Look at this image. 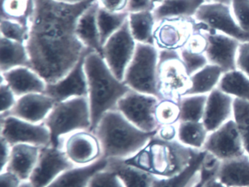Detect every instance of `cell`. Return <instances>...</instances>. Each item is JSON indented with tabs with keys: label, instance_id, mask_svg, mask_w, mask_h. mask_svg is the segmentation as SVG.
Segmentation results:
<instances>
[{
	"label": "cell",
	"instance_id": "16",
	"mask_svg": "<svg viewBox=\"0 0 249 187\" xmlns=\"http://www.w3.org/2000/svg\"><path fill=\"white\" fill-rule=\"evenodd\" d=\"M86 56L63 78L56 83L47 84L45 94L53 98L56 102L75 97H87L88 81L84 68Z\"/></svg>",
	"mask_w": 249,
	"mask_h": 187
},
{
	"label": "cell",
	"instance_id": "23",
	"mask_svg": "<svg viewBox=\"0 0 249 187\" xmlns=\"http://www.w3.org/2000/svg\"><path fill=\"white\" fill-rule=\"evenodd\" d=\"M207 154L205 150H198L183 170L169 178L156 177L151 187H195L202 178V167Z\"/></svg>",
	"mask_w": 249,
	"mask_h": 187
},
{
	"label": "cell",
	"instance_id": "19",
	"mask_svg": "<svg viewBox=\"0 0 249 187\" xmlns=\"http://www.w3.org/2000/svg\"><path fill=\"white\" fill-rule=\"evenodd\" d=\"M234 97L218 88L208 94L202 123L212 132L233 118Z\"/></svg>",
	"mask_w": 249,
	"mask_h": 187
},
{
	"label": "cell",
	"instance_id": "34",
	"mask_svg": "<svg viewBox=\"0 0 249 187\" xmlns=\"http://www.w3.org/2000/svg\"><path fill=\"white\" fill-rule=\"evenodd\" d=\"M208 95H185L179 101L180 121H202Z\"/></svg>",
	"mask_w": 249,
	"mask_h": 187
},
{
	"label": "cell",
	"instance_id": "36",
	"mask_svg": "<svg viewBox=\"0 0 249 187\" xmlns=\"http://www.w3.org/2000/svg\"><path fill=\"white\" fill-rule=\"evenodd\" d=\"M33 0H2L1 18L19 20L28 24Z\"/></svg>",
	"mask_w": 249,
	"mask_h": 187
},
{
	"label": "cell",
	"instance_id": "11",
	"mask_svg": "<svg viewBox=\"0 0 249 187\" xmlns=\"http://www.w3.org/2000/svg\"><path fill=\"white\" fill-rule=\"evenodd\" d=\"M1 116V137L11 146L19 143L39 147L50 146V131L44 123L34 124L13 115Z\"/></svg>",
	"mask_w": 249,
	"mask_h": 187
},
{
	"label": "cell",
	"instance_id": "22",
	"mask_svg": "<svg viewBox=\"0 0 249 187\" xmlns=\"http://www.w3.org/2000/svg\"><path fill=\"white\" fill-rule=\"evenodd\" d=\"M99 4L94 0L80 16L76 25V35L81 42L90 51L103 54V44L97 25Z\"/></svg>",
	"mask_w": 249,
	"mask_h": 187
},
{
	"label": "cell",
	"instance_id": "13",
	"mask_svg": "<svg viewBox=\"0 0 249 187\" xmlns=\"http://www.w3.org/2000/svg\"><path fill=\"white\" fill-rule=\"evenodd\" d=\"M197 21L205 23L211 30L235 38L240 42L249 41V34L237 24L231 7L222 3H205L195 16Z\"/></svg>",
	"mask_w": 249,
	"mask_h": 187
},
{
	"label": "cell",
	"instance_id": "26",
	"mask_svg": "<svg viewBox=\"0 0 249 187\" xmlns=\"http://www.w3.org/2000/svg\"><path fill=\"white\" fill-rule=\"evenodd\" d=\"M18 67H30V56L25 43L1 37L0 70L5 73Z\"/></svg>",
	"mask_w": 249,
	"mask_h": 187
},
{
	"label": "cell",
	"instance_id": "24",
	"mask_svg": "<svg viewBox=\"0 0 249 187\" xmlns=\"http://www.w3.org/2000/svg\"><path fill=\"white\" fill-rule=\"evenodd\" d=\"M108 159L102 156L94 163L75 166L62 172L48 187H87L90 180L97 172L106 169Z\"/></svg>",
	"mask_w": 249,
	"mask_h": 187
},
{
	"label": "cell",
	"instance_id": "9",
	"mask_svg": "<svg viewBox=\"0 0 249 187\" xmlns=\"http://www.w3.org/2000/svg\"><path fill=\"white\" fill-rule=\"evenodd\" d=\"M159 100L153 95L131 90L119 101L116 109L140 130L153 132L160 127L155 117Z\"/></svg>",
	"mask_w": 249,
	"mask_h": 187
},
{
	"label": "cell",
	"instance_id": "15",
	"mask_svg": "<svg viewBox=\"0 0 249 187\" xmlns=\"http://www.w3.org/2000/svg\"><path fill=\"white\" fill-rule=\"evenodd\" d=\"M74 167L59 148L52 145L41 147L38 161L29 181L34 187H48L62 172Z\"/></svg>",
	"mask_w": 249,
	"mask_h": 187
},
{
	"label": "cell",
	"instance_id": "55",
	"mask_svg": "<svg viewBox=\"0 0 249 187\" xmlns=\"http://www.w3.org/2000/svg\"><path fill=\"white\" fill-rule=\"evenodd\" d=\"M150 1H151V3H152L153 5H154V7H155L156 6H157L158 5V4H160V3H161V1H163V0H150Z\"/></svg>",
	"mask_w": 249,
	"mask_h": 187
},
{
	"label": "cell",
	"instance_id": "44",
	"mask_svg": "<svg viewBox=\"0 0 249 187\" xmlns=\"http://www.w3.org/2000/svg\"><path fill=\"white\" fill-rule=\"evenodd\" d=\"M219 164V161L217 160L215 158L208 153L206 159L204 162L203 167H202V178L195 187H202V185L206 180L211 177L215 176Z\"/></svg>",
	"mask_w": 249,
	"mask_h": 187
},
{
	"label": "cell",
	"instance_id": "8",
	"mask_svg": "<svg viewBox=\"0 0 249 187\" xmlns=\"http://www.w3.org/2000/svg\"><path fill=\"white\" fill-rule=\"evenodd\" d=\"M211 30L195 17H177L157 22L154 32V45L159 50L180 51L189 38L198 31Z\"/></svg>",
	"mask_w": 249,
	"mask_h": 187
},
{
	"label": "cell",
	"instance_id": "53",
	"mask_svg": "<svg viewBox=\"0 0 249 187\" xmlns=\"http://www.w3.org/2000/svg\"><path fill=\"white\" fill-rule=\"evenodd\" d=\"M62 2L68 3V4H78V3L84 2L88 0H56Z\"/></svg>",
	"mask_w": 249,
	"mask_h": 187
},
{
	"label": "cell",
	"instance_id": "25",
	"mask_svg": "<svg viewBox=\"0 0 249 187\" xmlns=\"http://www.w3.org/2000/svg\"><path fill=\"white\" fill-rule=\"evenodd\" d=\"M216 178L229 187H249V156L220 162Z\"/></svg>",
	"mask_w": 249,
	"mask_h": 187
},
{
	"label": "cell",
	"instance_id": "7",
	"mask_svg": "<svg viewBox=\"0 0 249 187\" xmlns=\"http://www.w3.org/2000/svg\"><path fill=\"white\" fill-rule=\"evenodd\" d=\"M157 86L160 99H173L178 102L190 89V75L178 51L160 50Z\"/></svg>",
	"mask_w": 249,
	"mask_h": 187
},
{
	"label": "cell",
	"instance_id": "38",
	"mask_svg": "<svg viewBox=\"0 0 249 187\" xmlns=\"http://www.w3.org/2000/svg\"><path fill=\"white\" fill-rule=\"evenodd\" d=\"M0 32L1 37L26 44L28 37V24L19 20L1 18Z\"/></svg>",
	"mask_w": 249,
	"mask_h": 187
},
{
	"label": "cell",
	"instance_id": "45",
	"mask_svg": "<svg viewBox=\"0 0 249 187\" xmlns=\"http://www.w3.org/2000/svg\"><path fill=\"white\" fill-rule=\"evenodd\" d=\"M236 68L249 77V41L240 42L239 45Z\"/></svg>",
	"mask_w": 249,
	"mask_h": 187
},
{
	"label": "cell",
	"instance_id": "30",
	"mask_svg": "<svg viewBox=\"0 0 249 187\" xmlns=\"http://www.w3.org/2000/svg\"><path fill=\"white\" fill-rule=\"evenodd\" d=\"M129 29L138 43L154 45V32L157 20L153 10H142L129 13Z\"/></svg>",
	"mask_w": 249,
	"mask_h": 187
},
{
	"label": "cell",
	"instance_id": "50",
	"mask_svg": "<svg viewBox=\"0 0 249 187\" xmlns=\"http://www.w3.org/2000/svg\"><path fill=\"white\" fill-rule=\"evenodd\" d=\"M12 146L1 137V172L5 169L9 161Z\"/></svg>",
	"mask_w": 249,
	"mask_h": 187
},
{
	"label": "cell",
	"instance_id": "51",
	"mask_svg": "<svg viewBox=\"0 0 249 187\" xmlns=\"http://www.w3.org/2000/svg\"><path fill=\"white\" fill-rule=\"evenodd\" d=\"M202 187H227L225 184H223L221 181L216 178L215 176L211 177V178H208V180L205 181Z\"/></svg>",
	"mask_w": 249,
	"mask_h": 187
},
{
	"label": "cell",
	"instance_id": "21",
	"mask_svg": "<svg viewBox=\"0 0 249 187\" xmlns=\"http://www.w3.org/2000/svg\"><path fill=\"white\" fill-rule=\"evenodd\" d=\"M40 149L41 147L39 146L26 143L14 145L11 148L9 161L4 170L16 174L22 181H29L38 161Z\"/></svg>",
	"mask_w": 249,
	"mask_h": 187
},
{
	"label": "cell",
	"instance_id": "4",
	"mask_svg": "<svg viewBox=\"0 0 249 187\" xmlns=\"http://www.w3.org/2000/svg\"><path fill=\"white\" fill-rule=\"evenodd\" d=\"M197 151L178 140H161L155 134L139 151L124 160L157 178H169L183 170Z\"/></svg>",
	"mask_w": 249,
	"mask_h": 187
},
{
	"label": "cell",
	"instance_id": "33",
	"mask_svg": "<svg viewBox=\"0 0 249 187\" xmlns=\"http://www.w3.org/2000/svg\"><path fill=\"white\" fill-rule=\"evenodd\" d=\"M129 13L128 12L110 13L99 6L97 11V25L103 45L113 34L116 33L124 24L129 18Z\"/></svg>",
	"mask_w": 249,
	"mask_h": 187
},
{
	"label": "cell",
	"instance_id": "18",
	"mask_svg": "<svg viewBox=\"0 0 249 187\" xmlns=\"http://www.w3.org/2000/svg\"><path fill=\"white\" fill-rule=\"evenodd\" d=\"M56 102L45 93H33L20 96L14 108L4 115H13L28 122L40 124L47 118Z\"/></svg>",
	"mask_w": 249,
	"mask_h": 187
},
{
	"label": "cell",
	"instance_id": "42",
	"mask_svg": "<svg viewBox=\"0 0 249 187\" xmlns=\"http://www.w3.org/2000/svg\"><path fill=\"white\" fill-rule=\"evenodd\" d=\"M191 53L196 54H205L208 48V39L205 31H198L195 32L184 47Z\"/></svg>",
	"mask_w": 249,
	"mask_h": 187
},
{
	"label": "cell",
	"instance_id": "20",
	"mask_svg": "<svg viewBox=\"0 0 249 187\" xmlns=\"http://www.w3.org/2000/svg\"><path fill=\"white\" fill-rule=\"evenodd\" d=\"M5 81L17 97L33 93H45L47 83L30 67H18L1 73Z\"/></svg>",
	"mask_w": 249,
	"mask_h": 187
},
{
	"label": "cell",
	"instance_id": "39",
	"mask_svg": "<svg viewBox=\"0 0 249 187\" xmlns=\"http://www.w3.org/2000/svg\"><path fill=\"white\" fill-rule=\"evenodd\" d=\"M87 187H125L120 178L110 169L97 172L90 180Z\"/></svg>",
	"mask_w": 249,
	"mask_h": 187
},
{
	"label": "cell",
	"instance_id": "48",
	"mask_svg": "<svg viewBox=\"0 0 249 187\" xmlns=\"http://www.w3.org/2000/svg\"><path fill=\"white\" fill-rule=\"evenodd\" d=\"M23 181L10 171L1 172V187H20Z\"/></svg>",
	"mask_w": 249,
	"mask_h": 187
},
{
	"label": "cell",
	"instance_id": "27",
	"mask_svg": "<svg viewBox=\"0 0 249 187\" xmlns=\"http://www.w3.org/2000/svg\"><path fill=\"white\" fill-rule=\"evenodd\" d=\"M107 169L115 172L125 187H151L156 178L145 171L128 165L124 159H108Z\"/></svg>",
	"mask_w": 249,
	"mask_h": 187
},
{
	"label": "cell",
	"instance_id": "3",
	"mask_svg": "<svg viewBox=\"0 0 249 187\" xmlns=\"http://www.w3.org/2000/svg\"><path fill=\"white\" fill-rule=\"evenodd\" d=\"M157 131L140 130L114 109L103 115L94 132L101 144L103 157L126 159L143 148Z\"/></svg>",
	"mask_w": 249,
	"mask_h": 187
},
{
	"label": "cell",
	"instance_id": "52",
	"mask_svg": "<svg viewBox=\"0 0 249 187\" xmlns=\"http://www.w3.org/2000/svg\"><path fill=\"white\" fill-rule=\"evenodd\" d=\"M205 3H222V4H231V0H204Z\"/></svg>",
	"mask_w": 249,
	"mask_h": 187
},
{
	"label": "cell",
	"instance_id": "28",
	"mask_svg": "<svg viewBox=\"0 0 249 187\" xmlns=\"http://www.w3.org/2000/svg\"><path fill=\"white\" fill-rule=\"evenodd\" d=\"M204 0H163L153 10L157 22L177 17H195Z\"/></svg>",
	"mask_w": 249,
	"mask_h": 187
},
{
	"label": "cell",
	"instance_id": "43",
	"mask_svg": "<svg viewBox=\"0 0 249 187\" xmlns=\"http://www.w3.org/2000/svg\"><path fill=\"white\" fill-rule=\"evenodd\" d=\"M1 114L9 112L17 103V97L12 89L5 81H1Z\"/></svg>",
	"mask_w": 249,
	"mask_h": 187
},
{
	"label": "cell",
	"instance_id": "32",
	"mask_svg": "<svg viewBox=\"0 0 249 187\" xmlns=\"http://www.w3.org/2000/svg\"><path fill=\"white\" fill-rule=\"evenodd\" d=\"M218 89L235 99L249 102V77L240 70L224 73Z\"/></svg>",
	"mask_w": 249,
	"mask_h": 187
},
{
	"label": "cell",
	"instance_id": "54",
	"mask_svg": "<svg viewBox=\"0 0 249 187\" xmlns=\"http://www.w3.org/2000/svg\"><path fill=\"white\" fill-rule=\"evenodd\" d=\"M20 187H34V186L30 182V181H23Z\"/></svg>",
	"mask_w": 249,
	"mask_h": 187
},
{
	"label": "cell",
	"instance_id": "12",
	"mask_svg": "<svg viewBox=\"0 0 249 187\" xmlns=\"http://www.w3.org/2000/svg\"><path fill=\"white\" fill-rule=\"evenodd\" d=\"M202 150L220 162L237 159L246 154L240 132L233 118L209 133Z\"/></svg>",
	"mask_w": 249,
	"mask_h": 187
},
{
	"label": "cell",
	"instance_id": "35",
	"mask_svg": "<svg viewBox=\"0 0 249 187\" xmlns=\"http://www.w3.org/2000/svg\"><path fill=\"white\" fill-rule=\"evenodd\" d=\"M233 120L238 129L246 154L249 156V102L234 98Z\"/></svg>",
	"mask_w": 249,
	"mask_h": 187
},
{
	"label": "cell",
	"instance_id": "5",
	"mask_svg": "<svg viewBox=\"0 0 249 187\" xmlns=\"http://www.w3.org/2000/svg\"><path fill=\"white\" fill-rule=\"evenodd\" d=\"M51 134L53 147L60 149L62 138L80 131H91V121L88 97H75L56 102L43 121Z\"/></svg>",
	"mask_w": 249,
	"mask_h": 187
},
{
	"label": "cell",
	"instance_id": "31",
	"mask_svg": "<svg viewBox=\"0 0 249 187\" xmlns=\"http://www.w3.org/2000/svg\"><path fill=\"white\" fill-rule=\"evenodd\" d=\"M208 132L202 121H179L177 140L186 147L194 150H202L208 138Z\"/></svg>",
	"mask_w": 249,
	"mask_h": 187
},
{
	"label": "cell",
	"instance_id": "46",
	"mask_svg": "<svg viewBox=\"0 0 249 187\" xmlns=\"http://www.w3.org/2000/svg\"><path fill=\"white\" fill-rule=\"evenodd\" d=\"M97 2L101 8L107 11L120 13L128 12L129 0H97Z\"/></svg>",
	"mask_w": 249,
	"mask_h": 187
},
{
	"label": "cell",
	"instance_id": "14",
	"mask_svg": "<svg viewBox=\"0 0 249 187\" xmlns=\"http://www.w3.org/2000/svg\"><path fill=\"white\" fill-rule=\"evenodd\" d=\"M60 149L75 166L94 163L103 156L101 144L95 133L80 130L61 140Z\"/></svg>",
	"mask_w": 249,
	"mask_h": 187
},
{
	"label": "cell",
	"instance_id": "47",
	"mask_svg": "<svg viewBox=\"0 0 249 187\" xmlns=\"http://www.w3.org/2000/svg\"><path fill=\"white\" fill-rule=\"evenodd\" d=\"M156 135L165 141H175L178 137V124L159 127Z\"/></svg>",
	"mask_w": 249,
	"mask_h": 187
},
{
	"label": "cell",
	"instance_id": "1",
	"mask_svg": "<svg viewBox=\"0 0 249 187\" xmlns=\"http://www.w3.org/2000/svg\"><path fill=\"white\" fill-rule=\"evenodd\" d=\"M93 1L68 4L33 0L26 46L30 67L47 84L63 78L81 58L93 52L76 35L78 19Z\"/></svg>",
	"mask_w": 249,
	"mask_h": 187
},
{
	"label": "cell",
	"instance_id": "37",
	"mask_svg": "<svg viewBox=\"0 0 249 187\" xmlns=\"http://www.w3.org/2000/svg\"><path fill=\"white\" fill-rule=\"evenodd\" d=\"M180 114V105L178 101L161 99L156 107L155 117L159 126L178 124Z\"/></svg>",
	"mask_w": 249,
	"mask_h": 187
},
{
	"label": "cell",
	"instance_id": "41",
	"mask_svg": "<svg viewBox=\"0 0 249 187\" xmlns=\"http://www.w3.org/2000/svg\"><path fill=\"white\" fill-rule=\"evenodd\" d=\"M230 7L237 24L249 34V0H231Z\"/></svg>",
	"mask_w": 249,
	"mask_h": 187
},
{
	"label": "cell",
	"instance_id": "49",
	"mask_svg": "<svg viewBox=\"0 0 249 187\" xmlns=\"http://www.w3.org/2000/svg\"><path fill=\"white\" fill-rule=\"evenodd\" d=\"M154 6L150 0H129L128 12L142 11V10H153Z\"/></svg>",
	"mask_w": 249,
	"mask_h": 187
},
{
	"label": "cell",
	"instance_id": "2",
	"mask_svg": "<svg viewBox=\"0 0 249 187\" xmlns=\"http://www.w3.org/2000/svg\"><path fill=\"white\" fill-rule=\"evenodd\" d=\"M88 81V100L94 132L103 115L116 109L119 101L132 89L114 75L103 56L90 52L84 59Z\"/></svg>",
	"mask_w": 249,
	"mask_h": 187
},
{
	"label": "cell",
	"instance_id": "10",
	"mask_svg": "<svg viewBox=\"0 0 249 187\" xmlns=\"http://www.w3.org/2000/svg\"><path fill=\"white\" fill-rule=\"evenodd\" d=\"M138 42L132 37L129 22L113 34L103 45V59L112 73L123 81L125 72L133 58Z\"/></svg>",
	"mask_w": 249,
	"mask_h": 187
},
{
	"label": "cell",
	"instance_id": "6",
	"mask_svg": "<svg viewBox=\"0 0 249 187\" xmlns=\"http://www.w3.org/2000/svg\"><path fill=\"white\" fill-rule=\"evenodd\" d=\"M160 50L154 45L138 43L123 81L132 90L153 95L160 99L157 86Z\"/></svg>",
	"mask_w": 249,
	"mask_h": 187
},
{
	"label": "cell",
	"instance_id": "17",
	"mask_svg": "<svg viewBox=\"0 0 249 187\" xmlns=\"http://www.w3.org/2000/svg\"><path fill=\"white\" fill-rule=\"evenodd\" d=\"M205 33L208 39L205 56L208 63L218 66L224 73L237 70L236 58L240 41L212 30Z\"/></svg>",
	"mask_w": 249,
	"mask_h": 187
},
{
	"label": "cell",
	"instance_id": "29",
	"mask_svg": "<svg viewBox=\"0 0 249 187\" xmlns=\"http://www.w3.org/2000/svg\"><path fill=\"white\" fill-rule=\"evenodd\" d=\"M224 72L218 66L208 64L190 76V89L186 95H208L218 88Z\"/></svg>",
	"mask_w": 249,
	"mask_h": 187
},
{
	"label": "cell",
	"instance_id": "40",
	"mask_svg": "<svg viewBox=\"0 0 249 187\" xmlns=\"http://www.w3.org/2000/svg\"><path fill=\"white\" fill-rule=\"evenodd\" d=\"M178 52L190 76L209 64L205 54H194L185 48L180 49Z\"/></svg>",
	"mask_w": 249,
	"mask_h": 187
}]
</instances>
